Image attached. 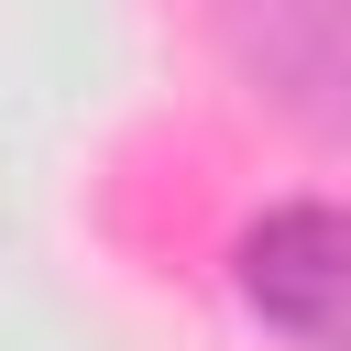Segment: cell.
<instances>
[{"instance_id": "obj_1", "label": "cell", "mask_w": 351, "mask_h": 351, "mask_svg": "<svg viewBox=\"0 0 351 351\" xmlns=\"http://www.w3.org/2000/svg\"><path fill=\"white\" fill-rule=\"evenodd\" d=\"M241 307L296 351H351V208L296 197L241 230Z\"/></svg>"}, {"instance_id": "obj_2", "label": "cell", "mask_w": 351, "mask_h": 351, "mask_svg": "<svg viewBox=\"0 0 351 351\" xmlns=\"http://www.w3.org/2000/svg\"><path fill=\"white\" fill-rule=\"evenodd\" d=\"M219 44L307 132H351V0H219Z\"/></svg>"}]
</instances>
